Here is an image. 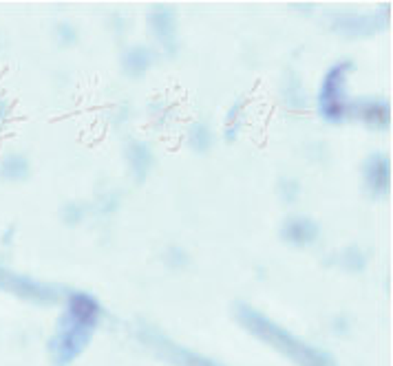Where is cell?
<instances>
[{
  "label": "cell",
  "mask_w": 393,
  "mask_h": 366,
  "mask_svg": "<svg viewBox=\"0 0 393 366\" xmlns=\"http://www.w3.org/2000/svg\"><path fill=\"white\" fill-rule=\"evenodd\" d=\"M102 318V304L89 292H69L67 309L58 322V331L51 340V353L58 364H71L82 351Z\"/></svg>",
  "instance_id": "1"
},
{
  "label": "cell",
  "mask_w": 393,
  "mask_h": 366,
  "mask_svg": "<svg viewBox=\"0 0 393 366\" xmlns=\"http://www.w3.org/2000/svg\"><path fill=\"white\" fill-rule=\"evenodd\" d=\"M235 316L239 324H243L245 331H250L259 340L267 342L272 349H276L279 353H283L285 357H289L298 366H336L332 355H327L325 351L314 349L312 344L303 342L294 333L283 329L274 320H270L261 311H257L254 307H250V304L239 302L235 307Z\"/></svg>",
  "instance_id": "2"
},
{
  "label": "cell",
  "mask_w": 393,
  "mask_h": 366,
  "mask_svg": "<svg viewBox=\"0 0 393 366\" xmlns=\"http://www.w3.org/2000/svg\"><path fill=\"white\" fill-rule=\"evenodd\" d=\"M351 71H354L351 60H338V62H334L325 71L321 79V87L316 93V111L329 124H340V121L349 119V106L351 99H354L347 93Z\"/></svg>",
  "instance_id": "3"
},
{
  "label": "cell",
  "mask_w": 393,
  "mask_h": 366,
  "mask_svg": "<svg viewBox=\"0 0 393 366\" xmlns=\"http://www.w3.org/2000/svg\"><path fill=\"white\" fill-rule=\"evenodd\" d=\"M0 289L11 292L16 296H23L27 300H36V302H53L58 298V292L51 284L38 282L23 274H14L5 270L3 265H0Z\"/></svg>",
  "instance_id": "4"
},
{
  "label": "cell",
  "mask_w": 393,
  "mask_h": 366,
  "mask_svg": "<svg viewBox=\"0 0 393 366\" xmlns=\"http://www.w3.org/2000/svg\"><path fill=\"white\" fill-rule=\"evenodd\" d=\"M362 183L371 199H384L391 188V161L384 152H371L362 164Z\"/></svg>",
  "instance_id": "5"
},
{
  "label": "cell",
  "mask_w": 393,
  "mask_h": 366,
  "mask_svg": "<svg viewBox=\"0 0 393 366\" xmlns=\"http://www.w3.org/2000/svg\"><path fill=\"white\" fill-rule=\"evenodd\" d=\"M141 340L146 342L149 347H153L159 355H163V357L171 360L177 366H221V364H217V362H212L208 357H201V355H197V353H193L188 349L179 347V344H175L168 338H163L157 331H144Z\"/></svg>",
  "instance_id": "6"
},
{
  "label": "cell",
  "mask_w": 393,
  "mask_h": 366,
  "mask_svg": "<svg viewBox=\"0 0 393 366\" xmlns=\"http://www.w3.org/2000/svg\"><path fill=\"white\" fill-rule=\"evenodd\" d=\"M334 23V29L351 35V38H362L371 35L387 25V11H376V13H338L329 18Z\"/></svg>",
  "instance_id": "7"
},
{
  "label": "cell",
  "mask_w": 393,
  "mask_h": 366,
  "mask_svg": "<svg viewBox=\"0 0 393 366\" xmlns=\"http://www.w3.org/2000/svg\"><path fill=\"white\" fill-rule=\"evenodd\" d=\"M349 117L360 119L374 131H384L391 121V106L387 99L380 97H354L349 106Z\"/></svg>",
  "instance_id": "8"
},
{
  "label": "cell",
  "mask_w": 393,
  "mask_h": 366,
  "mask_svg": "<svg viewBox=\"0 0 393 366\" xmlns=\"http://www.w3.org/2000/svg\"><path fill=\"white\" fill-rule=\"evenodd\" d=\"M281 236H283L285 243H289V245L307 248V245H312V243L318 240L321 228H318V223L314 218L296 214V216L285 218V223L281 226Z\"/></svg>",
  "instance_id": "9"
},
{
  "label": "cell",
  "mask_w": 393,
  "mask_h": 366,
  "mask_svg": "<svg viewBox=\"0 0 393 366\" xmlns=\"http://www.w3.org/2000/svg\"><path fill=\"white\" fill-rule=\"evenodd\" d=\"M151 31L157 43L166 49V53H175L177 49V27H175V11L168 7H157L151 13Z\"/></svg>",
  "instance_id": "10"
},
{
  "label": "cell",
  "mask_w": 393,
  "mask_h": 366,
  "mask_svg": "<svg viewBox=\"0 0 393 366\" xmlns=\"http://www.w3.org/2000/svg\"><path fill=\"white\" fill-rule=\"evenodd\" d=\"M155 62V53L151 47H144V45H137V47H131L126 49L122 57V67H124V73L131 75V77H139L146 73Z\"/></svg>",
  "instance_id": "11"
},
{
  "label": "cell",
  "mask_w": 393,
  "mask_h": 366,
  "mask_svg": "<svg viewBox=\"0 0 393 366\" xmlns=\"http://www.w3.org/2000/svg\"><path fill=\"white\" fill-rule=\"evenodd\" d=\"M126 161L133 170V177L137 181H141L144 177L149 174L151 166H153V150L149 144H144L139 139H133L131 144L126 146Z\"/></svg>",
  "instance_id": "12"
},
{
  "label": "cell",
  "mask_w": 393,
  "mask_h": 366,
  "mask_svg": "<svg viewBox=\"0 0 393 366\" xmlns=\"http://www.w3.org/2000/svg\"><path fill=\"white\" fill-rule=\"evenodd\" d=\"M0 177L7 181H23L29 177V161L25 155H7L3 161H0Z\"/></svg>",
  "instance_id": "13"
},
{
  "label": "cell",
  "mask_w": 393,
  "mask_h": 366,
  "mask_svg": "<svg viewBox=\"0 0 393 366\" xmlns=\"http://www.w3.org/2000/svg\"><path fill=\"white\" fill-rule=\"evenodd\" d=\"M241 128H243V101L237 99L223 119V137L227 141H235Z\"/></svg>",
  "instance_id": "14"
},
{
  "label": "cell",
  "mask_w": 393,
  "mask_h": 366,
  "mask_svg": "<svg viewBox=\"0 0 393 366\" xmlns=\"http://www.w3.org/2000/svg\"><path fill=\"white\" fill-rule=\"evenodd\" d=\"M212 128L208 124H203V121H197V124L190 128V135H188V141H190V146L197 150V152H205V150H210L212 146Z\"/></svg>",
  "instance_id": "15"
},
{
  "label": "cell",
  "mask_w": 393,
  "mask_h": 366,
  "mask_svg": "<svg viewBox=\"0 0 393 366\" xmlns=\"http://www.w3.org/2000/svg\"><path fill=\"white\" fill-rule=\"evenodd\" d=\"M338 260H340V265L345 270H349V272H362L365 265H367V258H365V254L358 248H347L338 256Z\"/></svg>",
  "instance_id": "16"
},
{
  "label": "cell",
  "mask_w": 393,
  "mask_h": 366,
  "mask_svg": "<svg viewBox=\"0 0 393 366\" xmlns=\"http://www.w3.org/2000/svg\"><path fill=\"white\" fill-rule=\"evenodd\" d=\"M285 97L292 99V109H301V101H303L307 95H305V89H303V84H301L298 75H292V79L287 82V87H285Z\"/></svg>",
  "instance_id": "17"
},
{
  "label": "cell",
  "mask_w": 393,
  "mask_h": 366,
  "mask_svg": "<svg viewBox=\"0 0 393 366\" xmlns=\"http://www.w3.org/2000/svg\"><path fill=\"white\" fill-rule=\"evenodd\" d=\"M279 194L287 201V203H294L301 194V186L296 179H283L281 186H279Z\"/></svg>",
  "instance_id": "18"
},
{
  "label": "cell",
  "mask_w": 393,
  "mask_h": 366,
  "mask_svg": "<svg viewBox=\"0 0 393 366\" xmlns=\"http://www.w3.org/2000/svg\"><path fill=\"white\" fill-rule=\"evenodd\" d=\"M166 260H168V265H173V267H185L190 258H188V254H185L181 248H173V250H168Z\"/></svg>",
  "instance_id": "19"
},
{
  "label": "cell",
  "mask_w": 393,
  "mask_h": 366,
  "mask_svg": "<svg viewBox=\"0 0 393 366\" xmlns=\"http://www.w3.org/2000/svg\"><path fill=\"white\" fill-rule=\"evenodd\" d=\"M65 218L69 221V223H77V221H82V216H85V210H82L77 203H69V206L65 208Z\"/></svg>",
  "instance_id": "20"
},
{
  "label": "cell",
  "mask_w": 393,
  "mask_h": 366,
  "mask_svg": "<svg viewBox=\"0 0 393 366\" xmlns=\"http://www.w3.org/2000/svg\"><path fill=\"white\" fill-rule=\"evenodd\" d=\"M58 33L62 35V38H60V43L73 45L75 40H77V33H75V29H73L71 25H60V27H58Z\"/></svg>",
  "instance_id": "21"
},
{
  "label": "cell",
  "mask_w": 393,
  "mask_h": 366,
  "mask_svg": "<svg viewBox=\"0 0 393 366\" xmlns=\"http://www.w3.org/2000/svg\"><path fill=\"white\" fill-rule=\"evenodd\" d=\"M7 117H9V106H7V101H5L3 97H0V126L5 124Z\"/></svg>",
  "instance_id": "22"
}]
</instances>
